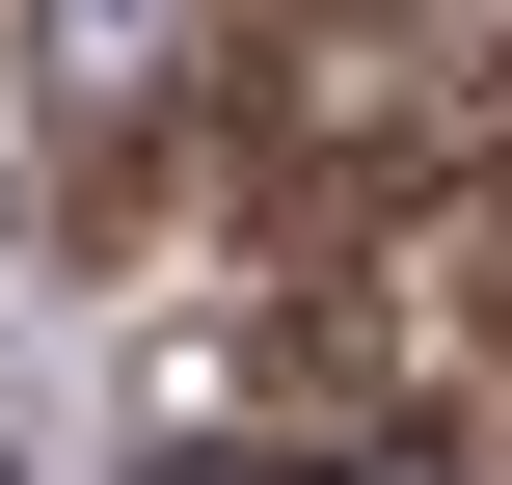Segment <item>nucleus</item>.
Returning a JSON list of instances; mask_svg holds the SVG:
<instances>
[{
  "label": "nucleus",
  "instance_id": "1",
  "mask_svg": "<svg viewBox=\"0 0 512 485\" xmlns=\"http://www.w3.org/2000/svg\"><path fill=\"white\" fill-rule=\"evenodd\" d=\"M0 81H27L54 135H162V108L216 81V0H0Z\"/></svg>",
  "mask_w": 512,
  "mask_h": 485
},
{
  "label": "nucleus",
  "instance_id": "2",
  "mask_svg": "<svg viewBox=\"0 0 512 485\" xmlns=\"http://www.w3.org/2000/svg\"><path fill=\"white\" fill-rule=\"evenodd\" d=\"M324 485H459V459H432V432H378V459H324Z\"/></svg>",
  "mask_w": 512,
  "mask_h": 485
}]
</instances>
